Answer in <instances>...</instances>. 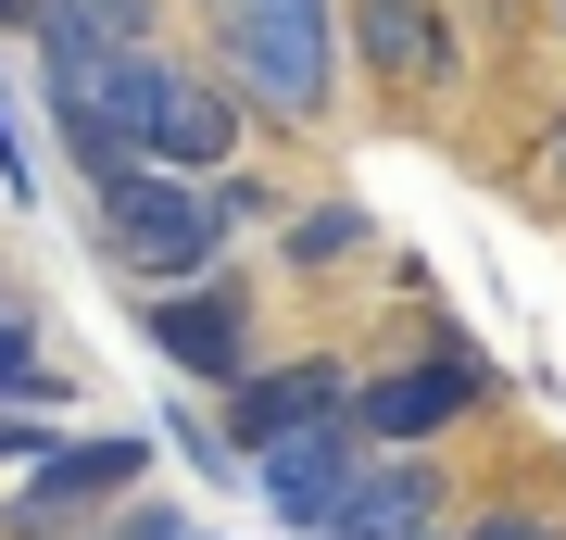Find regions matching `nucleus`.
<instances>
[{
	"label": "nucleus",
	"mask_w": 566,
	"mask_h": 540,
	"mask_svg": "<svg viewBox=\"0 0 566 540\" xmlns=\"http://www.w3.org/2000/svg\"><path fill=\"white\" fill-rule=\"evenodd\" d=\"M365 252H378V214H365L353 189H315V201L277 214V277H290V289H327V277L365 264Z\"/></svg>",
	"instance_id": "9b49d317"
},
{
	"label": "nucleus",
	"mask_w": 566,
	"mask_h": 540,
	"mask_svg": "<svg viewBox=\"0 0 566 540\" xmlns=\"http://www.w3.org/2000/svg\"><path fill=\"white\" fill-rule=\"evenodd\" d=\"M164 478V441L151 427H88V441H63L51 465H25V478H0V540H76L102 528L126 490Z\"/></svg>",
	"instance_id": "423d86ee"
},
{
	"label": "nucleus",
	"mask_w": 566,
	"mask_h": 540,
	"mask_svg": "<svg viewBox=\"0 0 566 540\" xmlns=\"http://www.w3.org/2000/svg\"><path fill=\"white\" fill-rule=\"evenodd\" d=\"M542 540H566V528H542Z\"/></svg>",
	"instance_id": "4be33fe9"
},
{
	"label": "nucleus",
	"mask_w": 566,
	"mask_h": 540,
	"mask_svg": "<svg viewBox=\"0 0 566 540\" xmlns=\"http://www.w3.org/2000/svg\"><path fill=\"white\" fill-rule=\"evenodd\" d=\"M102 100H114L126 151H139V163H164V177H214V163H240V139H252L240 88H227L202 51H177V39L114 51V63H102Z\"/></svg>",
	"instance_id": "7ed1b4c3"
},
{
	"label": "nucleus",
	"mask_w": 566,
	"mask_h": 540,
	"mask_svg": "<svg viewBox=\"0 0 566 540\" xmlns=\"http://www.w3.org/2000/svg\"><path fill=\"white\" fill-rule=\"evenodd\" d=\"M202 201H214L227 252H240L252 226H277V214H290V201H277V177H252V163H214V177H202Z\"/></svg>",
	"instance_id": "4468645a"
},
{
	"label": "nucleus",
	"mask_w": 566,
	"mask_h": 540,
	"mask_svg": "<svg viewBox=\"0 0 566 540\" xmlns=\"http://www.w3.org/2000/svg\"><path fill=\"white\" fill-rule=\"evenodd\" d=\"M340 76H365L378 100H453L465 13L453 0H340Z\"/></svg>",
	"instance_id": "0eeeda50"
},
{
	"label": "nucleus",
	"mask_w": 566,
	"mask_h": 540,
	"mask_svg": "<svg viewBox=\"0 0 566 540\" xmlns=\"http://www.w3.org/2000/svg\"><path fill=\"white\" fill-rule=\"evenodd\" d=\"M353 415V352H264L240 390H214V427L227 453H264V441H303V427H340Z\"/></svg>",
	"instance_id": "6e6552de"
},
{
	"label": "nucleus",
	"mask_w": 566,
	"mask_h": 540,
	"mask_svg": "<svg viewBox=\"0 0 566 540\" xmlns=\"http://www.w3.org/2000/svg\"><path fill=\"white\" fill-rule=\"evenodd\" d=\"M139 340L177 364V390H240L264 364V277H240V252L214 277H177V289H139Z\"/></svg>",
	"instance_id": "39448f33"
},
{
	"label": "nucleus",
	"mask_w": 566,
	"mask_h": 540,
	"mask_svg": "<svg viewBox=\"0 0 566 540\" xmlns=\"http://www.w3.org/2000/svg\"><path fill=\"white\" fill-rule=\"evenodd\" d=\"M214 25V76L240 88V114L264 139H327V114H340V0H202Z\"/></svg>",
	"instance_id": "f257e3e1"
},
{
	"label": "nucleus",
	"mask_w": 566,
	"mask_h": 540,
	"mask_svg": "<svg viewBox=\"0 0 566 540\" xmlns=\"http://www.w3.org/2000/svg\"><path fill=\"white\" fill-rule=\"evenodd\" d=\"M0 402H63V415H76V378L51 364V340H39L25 301H0Z\"/></svg>",
	"instance_id": "f8f14e48"
},
{
	"label": "nucleus",
	"mask_w": 566,
	"mask_h": 540,
	"mask_svg": "<svg viewBox=\"0 0 566 540\" xmlns=\"http://www.w3.org/2000/svg\"><path fill=\"white\" fill-rule=\"evenodd\" d=\"M0 301H13V264H0Z\"/></svg>",
	"instance_id": "aec40b11"
},
{
	"label": "nucleus",
	"mask_w": 566,
	"mask_h": 540,
	"mask_svg": "<svg viewBox=\"0 0 566 540\" xmlns=\"http://www.w3.org/2000/svg\"><path fill=\"white\" fill-rule=\"evenodd\" d=\"M491 402H504V364L465 340V327H441V301H428L378 364H353V441L365 453H441Z\"/></svg>",
	"instance_id": "f03ea898"
},
{
	"label": "nucleus",
	"mask_w": 566,
	"mask_h": 540,
	"mask_svg": "<svg viewBox=\"0 0 566 540\" xmlns=\"http://www.w3.org/2000/svg\"><path fill=\"white\" fill-rule=\"evenodd\" d=\"M554 25H566V0H554Z\"/></svg>",
	"instance_id": "412c9836"
},
{
	"label": "nucleus",
	"mask_w": 566,
	"mask_h": 540,
	"mask_svg": "<svg viewBox=\"0 0 566 540\" xmlns=\"http://www.w3.org/2000/svg\"><path fill=\"white\" fill-rule=\"evenodd\" d=\"M39 39V0H0V51H25Z\"/></svg>",
	"instance_id": "a211bd4d"
},
{
	"label": "nucleus",
	"mask_w": 566,
	"mask_h": 540,
	"mask_svg": "<svg viewBox=\"0 0 566 540\" xmlns=\"http://www.w3.org/2000/svg\"><path fill=\"white\" fill-rule=\"evenodd\" d=\"M441 540H542V516H528V502H479V516H465V502H453Z\"/></svg>",
	"instance_id": "f3484780"
},
{
	"label": "nucleus",
	"mask_w": 566,
	"mask_h": 540,
	"mask_svg": "<svg viewBox=\"0 0 566 540\" xmlns=\"http://www.w3.org/2000/svg\"><path fill=\"white\" fill-rule=\"evenodd\" d=\"M365 478V441H353V415L340 427H303V441H264L252 453V502H264V516H277L290 540H315L327 528V502H340Z\"/></svg>",
	"instance_id": "9d476101"
},
{
	"label": "nucleus",
	"mask_w": 566,
	"mask_h": 540,
	"mask_svg": "<svg viewBox=\"0 0 566 540\" xmlns=\"http://www.w3.org/2000/svg\"><path fill=\"white\" fill-rule=\"evenodd\" d=\"M542 177H554V201H566V114L542 126Z\"/></svg>",
	"instance_id": "6ab92c4d"
},
{
	"label": "nucleus",
	"mask_w": 566,
	"mask_h": 540,
	"mask_svg": "<svg viewBox=\"0 0 566 540\" xmlns=\"http://www.w3.org/2000/svg\"><path fill=\"white\" fill-rule=\"evenodd\" d=\"M88 252H102V277H126V289H177V277H214L227 264V226H214L202 177L139 163L126 189L88 201Z\"/></svg>",
	"instance_id": "20e7f679"
},
{
	"label": "nucleus",
	"mask_w": 566,
	"mask_h": 540,
	"mask_svg": "<svg viewBox=\"0 0 566 540\" xmlns=\"http://www.w3.org/2000/svg\"><path fill=\"white\" fill-rule=\"evenodd\" d=\"M63 441H76V415H63V402H0V478H25V465H51Z\"/></svg>",
	"instance_id": "2eb2a0df"
},
{
	"label": "nucleus",
	"mask_w": 566,
	"mask_h": 540,
	"mask_svg": "<svg viewBox=\"0 0 566 540\" xmlns=\"http://www.w3.org/2000/svg\"><path fill=\"white\" fill-rule=\"evenodd\" d=\"M151 441H164V453H177V465H189V478H227V490H252V465H240V453H227V427L202 415V390H177V402H164V415H151Z\"/></svg>",
	"instance_id": "ddd939ff"
},
{
	"label": "nucleus",
	"mask_w": 566,
	"mask_h": 540,
	"mask_svg": "<svg viewBox=\"0 0 566 540\" xmlns=\"http://www.w3.org/2000/svg\"><path fill=\"white\" fill-rule=\"evenodd\" d=\"M453 528V478L441 453H365V478L327 502L315 540H441Z\"/></svg>",
	"instance_id": "1a4fd4ad"
},
{
	"label": "nucleus",
	"mask_w": 566,
	"mask_h": 540,
	"mask_svg": "<svg viewBox=\"0 0 566 540\" xmlns=\"http://www.w3.org/2000/svg\"><path fill=\"white\" fill-rule=\"evenodd\" d=\"M39 139H25V114H13V76H0V201H39Z\"/></svg>",
	"instance_id": "dca6fc26"
}]
</instances>
